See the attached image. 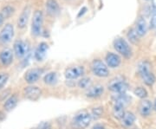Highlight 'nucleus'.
Returning a JSON list of instances; mask_svg holds the SVG:
<instances>
[{
  "label": "nucleus",
  "instance_id": "obj_1",
  "mask_svg": "<svg viewBox=\"0 0 156 129\" xmlns=\"http://www.w3.org/2000/svg\"><path fill=\"white\" fill-rule=\"evenodd\" d=\"M151 63L148 61H142L138 64V73L144 84L152 87L155 83L156 76L151 70Z\"/></svg>",
  "mask_w": 156,
  "mask_h": 129
},
{
  "label": "nucleus",
  "instance_id": "obj_2",
  "mask_svg": "<svg viewBox=\"0 0 156 129\" xmlns=\"http://www.w3.org/2000/svg\"><path fill=\"white\" fill-rule=\"evenodd\" d=\"M92 120L91 113H89L87 110H81L75 115L73 119V124L76 128L84 129L88 127Z\"/></svg>",
  "mask_w": 156,
  "mask_h": 129
},
{
  "label": "nucleus",
  "instance_id": "obj_3",
  "mask_svg": "<svg viewBox=\"0 0 156 129\" xmlns=\"http://www.w3.org/2000/svg\"><path fill=\"white\" fill-rule=\"evenodd\" d=\"M108 89L115 94H125L128 89V84L124 77L117 76L109 82L108 84Z\"/></svg>",
  "mask_w": 156,
  "mask_h": 129
},
{
  "label": "nucleus",
  "instance_id": "obj_4",
  "mask_svg": "<svg viewBox=\"0 0 156 129\" xmlns=\"http://www.w3.org/2000/svg\"><path fill=\"white\" fill-rule=\"evenodd\" d=\"M114 49L122 56L126 58H130L133 55V51L128 43L122 37H117L113 42Z\"/></svg>",
  "mask_w": 156,
  "mask_h": 129
},
{
  "label": "nucleus",
  "instance_id": "obj_5",
  "mask_svg": "<svg viewBox=\"0 0 156 129\" xmlns=\"http://www.w3.org/2000/svg\"><path fill=\"white\" fill-rule=\"evenodd\" d=\"M44 23L43 12L39 10L35 11L31 21V35L34 37H39L42 33V28Z\"/></svg>",
  "mask_w": 156,
  "mask_h": 129
},
{
  "label": "nucleus",
  "instance_id": "obj_6",
  "mask_svg": "<svg viewBox=\"0 0 156 129\" xmlns=\"http://www.w3.org/2000/svg\"><path fill=\"white\" fill-rule=\"evenodd\" d=\"M91 70L95 76L100 78L108 77L109 75V70L106 63L100 59H95L91 63Z\"/></svg>",
  "mask_w": 156,
  "mask_h": 129
},
{
  "label": "nucleus",
  "instance_id": "obj_7",
  "mask_svg": "<svg viewBox=\"0 0 156 129\" xmlns=\"http://www.w3.org/2000/svg\"><path fill=\"white\" fill-rule=\"evenodd\" d=\"M14 25L10 23H5V25H4V27L0 31V43L3 44H10L14 37Z\"/></svg>",
  "mask_w": 156,
  "mask_h": 129
},
{
  "label": "nucleus",
  "instance_id": "obj_8",
  "mask_svg": "<svg viewBox=\"0 0 156 129\" xmlns=\"http://www.w3.org/2000/svg\"><path fill=\"white\" fill-rule=\"evenodd\" d=\"M30 47L28 44L23 40H16L13 44V52L17 58H23L29 54Z\"/></svg>",
  "mask_w": 156,
  "mask_h": 129
},
{
  "label": "nucleus",
  "instance_id": "obj_9",
  "mask_svg": "<svg viewBox=\"0 0 156 129\" xmlns=\"http://www.w3.org/2000/svg\"><path fill=\"white\" fill-rule=\"evenodd\" d=\"M85 72L83 66L81 65H75L66 68L64 72V76L67 80H75L81 76H83Z\"/></svg>",
  "mask_w": 156,
  "mask_h": 129
},
{
  "label": "nucleus",
  "instance_id": "obj_10",
  "mask_svg": "<svg viewBox=\"0 0 156 129\" xmlns=\"http://www.w3.org/2000/svg\"><path fill=\"white\" fill-rule=\"evenodd\" d=\"M43 73H44L43 68H30V69H29L28 71H26V73L24 75L25 82L29 84H33V83L37 82L38 81Z\"/></svg>",
  "mask_w": 156,
  "mask_h": 129
},
{
  "label": "nucleus",
  "instance_id": "obj_11",
  "mask_svg": "<svg viewBox=\"0 0 156 129\" xmlns=\"http://www.w3.org/2000/svg\"><path fill=\"white\" fill-rule=\"evenodd\" d=\"M23 94L26 99H28L30 101H36L38 100L41 97L42 95V91L39 89L38 87L36 86H29L26 87L23 90Z\"/></svg>",
  "mask_w": 156,
  "mask_h": 129
},
{
  "label": "nucleus",
  "instance_id": "obj_12",
  "mask_svg": "<svg viewBox=\"0 0 156 129\" xmlns=\"http://www.w3.org/2000/svg\"><path fill=\"white\" fill-rule=\"evenodd\" d=\"M138 108H139L140 114L142 117H148L154 110L153 102L147 99L141 100V101L140 102Z\"/></svg>",
  "mask_w": 156,
  "mask_h": 129
},
{
  "label": "nucleus",
  "instance_id": "obj_13",
  "mask_svg": "<svg viewBox=\"0 0 156 129\" xmlns=\"http://www.w3.org/2000/svg\"><path fill=\"white\" fill-rule=\"evenodd\" d=\"M14 52L9 48H5L0 52V62L5 66H10L13 62Z\"/></svg>",
  "mask_w": 156,
  "mask_h": 129
},
{
  "label": "nucleus",
  "instance_id": "obj_14",
  "mask_svg": "<svg viewBox=\"0 0 156 129\" xmlns=\"http://www.w3.org/2000/svg\"><path fill=\"white\" fill-rule=\"evenodd\" d=\"M30 15V7L29 5L25 6L21 12V14L19 15L18 19H17V24L18 28L24 29L26 27V25L29 22Z\"/></svg>",
  "mask_w": 156,
  "mask_h": 129
},
{
  "label": "nucleus",
  "instance_id": "obj_15",
  "mask_svg": "<svg viewBox=\"0 0 156 129\" xmlns=\"http://www.w3.org/2000/svg\"><path fill=\"white\" fill-rule=\"evenodd\" d=\"M105 61H106V64L108 65V67L111 68H118L121 65L122 58L120 57L119 55H117L115 53L108 52L106 55Z\"/></svg>",
  "mask_w": 156,
  "mask_h": 129
},
{
  "label": "nucleus",
  "instance_id": "obj_16",
  "mask_svg": "<svg viewBox=\"0 0 156 129\" xmlns=\"http://www.w3.org/2000/svg\"><path fill=\"white\" fill-rule=\"evenodd\" d=\"M49 50V44L47 43L42 42L40 43L37 46V48L36 49L35 53H34V57L37 62H42L44 61V59L46 56L47 51Z\"/></svg>",
  "mask_w": 156,
  "mask_h": 129
},
{
  "label": "nucleus",
  "instance_id": "obj_17",
  "mask_svg": "<svg viewBox=\"0 0 156 129\" xmlns=\"http://www.w3.org/2000/svg\"><path fill=\"white\" fill-rule=\"evenodd\" d=\"M134 30H135L136 33L138 34L140 37H142L147 35V30H148V25H147V23L144 17H139V19L136 22V25H135Z\"/></svg>",
  "mask_w": 156,
  "mask_h": 129
},
{
  "label": "nucleus",
  "instance_id": "obj_18",
  "mask_svg": "<svg viewBox=\"0 0 156 129\" xmlns=\"http://www.w3.org/2000/svg\"><path fill=\"white\" fill-rule=\"evenodd\" d=\"M104 93V87L101 84H96L95 86L89 87L87 92H86V96L89 98H98L103 95Z\"/></svg>",
  "mask_w": 156,
  "mask_h": 129
},
{
  "label": "nucleus",
  "instance_id": "obj_19",
  "mask_svg": "<svg viewBox=\"0 0 156 129\" xmlns=\"http://www.w3.org/2000/svg\"><path fill=\"white\" fill-rule=\"evenodd\" d=\"M45 8L47 13L51 17H56L60 12V7L56 0H47Z\"/></svg>",
  "mask_w": 156,
  "mask_h": 129
},
{
  "label": "nucleus",
  "instance_id": "obj_20",
  "mask_svg": "<svg viewBox=\"0 0 156 129\" xmlns=\"http://www.w3.org/2000/svg\"><path fill=\"white\" fill-rule=\"evenodd\" d=\"M135 120H136L135 114L133 112L128 111V112L125 113L123 118L122 119V124L126 127H130L134 125Z\"/></svg>",
  "mask_w": 156,
  "mask_h": 129
},
{
  "label": "nucleus",
  "instance_id": "obj_21",
  "mask_svg": "<svg viewBox=\"0 0 156 129\" xmlns=\"http://www.w3.org/2000/svg\"><path fill=\"white\" fill-rule=\"evenodd\" d=\"M125 106L122 105V104H119V103H114V106H113V110H112V113H113V116L116 120H121L123 118L124 114H125Z\"/></svg>",
  "mask_w": 156,
  "mask_h": 129
},
{
  "label": "nucleus",
  "instance_id": "obj_22",
  "mask_svg": "<svg viewBox=\"0 0 156 129\" xmlns=\"http://www.w3.org/2000/svg\"><path fill=\"white\" fill-rule=\"evenodd\" d=\"M131 100V98L125 94H116L115 96L113 97V101L114 103H119V104H122L126 106L127 104L129 103V101Z\"/></svg>",
  "mask_w": 156,
  "mask_h": 129
},
{
  "label": "nucleus",
  "instance_id": "obj_23",
  "mask_svg": "<svg viewBox=\"0 0 156 129\" xmlns=\"http://www.w3.org/2000/svg\"><path fill=\"white\" fill-rule=\"evenodd\" d=\"M17 101H18V100H17V97L16 96H11V97H9L4 104L5 110L8 111V112L11 111L14 107L17 106Z\"/></svg>",
  "mask_w": 156,
  "mask_h": 129
},
{
  "label": "nucleus",
  "instance_id": "obj_24",
  "mask_svg": "<svg viewBox=\"0 0 156 129\" xmlns=\"http://www.w3.org/2000/svg\"><path fill=\"white\" fill-rule=\"evenodd\" d=\"M44 82L45 84L54 85L57 82V73L56 72H49L44 77Z\"/></svg>",
  "mask_w": 156,
  "mask_h": 129
},
{
  "label": "nucleus",
  "instance_id": "obj_25",
  "mask_svg": "<svg viewBox=\"0 0 156 129\" xmlns=\"http://www.w3.org/2000/svg\"><path fill=\"white\" fill-rule=\"evenodd\" d=\"M134 95L135 96H137L138 98H140V100H144V99L147 98L148 92H147V90L144 87L138 86V87H136L134 89Z\"/></svg>",
  "mask_w": 156,
  "mask_h": 129
},
{
  "label": "nucleus",
  "instance_id": "obj_26",
  "mask_svg": "<svg viewBox=\"0 0 156 129\" xmlns=\"http://www.w3.org/2000/svg\"><path fill=\"white\" fill-rule=\"evenodd\" d=\"M127 37H128V40H129L132 44H137L139 43L140 37L138 36V34L136 33V31H135V30H134V29H131V30H129V31L128 32Z\"/></svg>",
  "mask_w": 156,
  "mask_h": 129
},
{
  "label": "nucleus",
  "instance_id": "obj_27",
  "mask_svg": "<svg viewBox=\"0 0 156 129\" xmlns=\"http://www.w3.org/2000/svg\"><path fill=\"white\" fill-rule=\"evenodd\" d=\"M14 8L11 5H6L5 6L3 9H2V11H1V14L3 15V17H5V19H7V18H9L10 17H11L12 15H13V13H14Z\"/></svg>",
  "mask_w": 156,
  "mask_h": 129
},
{
  "label": "nucleus",
  "instance_id": "obj_28",
  "mask_svg": "<svg viewBox=\"0 0 156 129\" xmlns=\"http://www.w3.org/2000/svg\"><path fill=\"white\" fill-rule=\"evenodd\" d=\"M91 84V79L89 77H83L81 80L78 81V87L80 89H89Z\"/></svg>",
  "mask_w": 156,
  "mask_h": 129
},
{
  "label": "nucleus",
  "instance_id": "obj_29",
  "mask_svg": "<svg viewBox=\"0 0 156 129\" xmlns=\"http://www.w3.org/2000/svg\"><path fill=\"white\" fill-rule=\"evenodd\" d=\"M103 113V107H97L93 108L92 110V113H91V116H92V119L94 120H97L101 117Z\"/></svg>",
  "mask_w": 156,
  "mask_h": 129
},
{
  "label": "nucleus",
  "instance_id": "obj_30",
  "mask_svg": "<svg viewBox=\"0 0 156 129\" xmlns=\"http://www.w3.org/2000/svg\"><path fill=\"white\" fill-rule=\"evenodd\" d=\"M9 80V75L7 73H0V89L6 84Z\"/></svg>",
  "mask_w": 156,
  "mask_h": 129
},
{
  "label": "nucleus",
  "instance_id": "obj_31",
  "mask_svg": "<svg viewBox=\"0 0 156 129\" xmlns=\"http://www.w3.org/2000/svg\"><path fill=\"white\" fill-rule=\"evenodd\" d=\"M37 129H51V126L49 122L44 121V122L39 124Z\"/></svg>",
  "mask_w": 156,
  "mask_h": 129
},
{
  "label": "nucleus",
  "instance_id": "obj_32",
  "mask_svg": "<svg viewBox=\"0 0 156 129\" xmlns=\"http://www.w3.org/2000/svg\"><path fill=\"white\" fill-rule=\"evenodd\" d=\"M92 129H106L105 127L102 124H95V126L92 127Z\"/></svg>",
  "mask_w": 156,
  "mask_h": 129
},
{
  "label": "nucleus",
  "instance_id": "obj_33",
  "mask_svg": "<svg viewBox=\"0 0 156 129\" xmlns=\"http://www.w3.org/2000/svg\"><path fill=\"white\" fill-rule=\"evenodd\" d=\"M86 11H87V8H86V7H83V9H81V11H80V12H79V14H78L77 17H80L81 16H83L84 13L86 12Z\"/></svg>",
  "mask_w": 156,
  "mask_h": 129
},
{
  "label": "nucleus",
  "instance_id": "obj_34",
  "mask_svg": "<svg viewBox=\"0 0 156 129\" xmlns=\"http://www.w3.org/2000/svg\"><path fill=\"white\" fill-rule=\"evenodd\" d=\"M4 21H5V17H3V15L0 13V27H1L2 24L4 23Z\"/></svg>",
  "mask_w": 156,
  "mask_h": 129
},
{
  "label": "nucleus",
  "instance_id": "obj_35",
  "mask_svg": "<svg viewBox=\"0 0 156 129\" xmlns=\"http://www.w3.org/2000/svg\"><path fill=\"white\" fill-rule=\"evenodd\" d=\"M153 107H154V110L156 112V98L154 99V103H153Z\"/></svg>",
  "mask_w": 156,
  "mask_h": 129
},
{
  "label": "nucleus",
  "instance_id": "obj_36",
  "mask_svg": "<svg viewBox=\"0 0 156 129\" xmlns=\"http://www.w3.org/2000/svg\"><path fill=\"white\" fill-rule=\"evenodd\" d=\"M154 31H155V34H156V26L154 27Z\"/></svg>",
  "mask_w": 156,
  "mask_h": 129
},
{
  "label": "nucleus",
  "instance_id": "obj_37",
  "mask_svg": "<svg viewBox=\"0 0 156 129\" xmlns=\"http://www.w3.org/2000/svg\"><path fill=\"white\" fill-rule=\"evenodd\" d=\"M145 1H149V0H145Z\"/></svg>",
  "mask_w": 156,
  "mask_h": 129
}]
</instances>
